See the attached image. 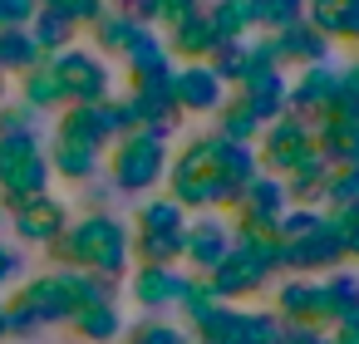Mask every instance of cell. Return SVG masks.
I'll return each mask as SVG.
<instances>
[{"mask_svg": "<svg viewBox=\"0 0 359 344\" xmlns=\"http://www.w3.org/2000/svg\"><path fill=\"white\" fill-rule=\"evenodd\" d=\"M330 118H344V123H359V79L339 74V89H334V109Z\"/></svg>", "mask_w": 359, "mask_h": 344, "instance_id": "e575fe53", "label": "cell"}, {"mask_svg": "<svg viewBox=\"0 0 359 344\" xmlns=\"http://www.w3.org/2000/svg\"><path fill=\"white\" fill-rule=\"evenodd\" d=\"M40 0H0V30H30Z\"/></svg>", "mask_w": 359, "mask_h": 344, "instance_id": "d590c367", "label": "cell"}, {"mask_svg": "<svg viewBox=\"0 0 359 344\" xmlns=\"http://www.w3.org/2000/svg\"><path fill=\"white\" fill-rule=\"evenodd\" d=\"M114 295V280L104 275H84V270H55V275H40V280H25L11 305L0 310V319H6V329L25 334V329H40V324H55V319H74V310L84 300H104Z\"/></svg>", "mask_w": 359, "mask_h": 344, "instance_id": "7a4b0ae2", "label": "cell"}, {"mask_svg": "<svg viewBox=\"0 0 359 344\" xmlns=\"http://www.w3.org/2000/svg\"><path fill=\"white\" fill-rule=\"evenodd\" d=\"M45 60V50L30 40V30H0V74H30Z\"/></svg>", "mask_w": 359, "mask_h": 344, "instance_id": "4316f807", "label": "cell"}, {"mask_svg": "<svg viewBox=\"0 0 359 344\" xmlns=\"http://www.w3.org/2000/svg\"><path fill=\"white\" fill-rule=\"evenodd\" d=\"M344 74H349V79H359V60H354V64H349V69H344Z\"/></svg>", "mask_w": 359, "mask_h": 344, "instance_id": "ee69618b", "label": "cell"}, {"mask_svg": "<svg viewBox=\"0 0 359 344\" xmlns=\"http://www.w3.org/2000/svg\"><path fill=\"white\" fill-rule=\"evenodd\" d=\"M202 344H212V339H202Z\"/></svg>", "mask_w": 359, "mask_h": 344, "instance_id": "c3c4849f", "label": "cell"}, {"mask_svg": "<svg viewBox=\"0 0 359 344\" xmlns=\"http://www.w3.org/2000/svg\"><path fill=\"white\" fill-rule=\"evenodd\" d=\"M172 99H177L182 118L187 113H217L226 104V84L212 74L207 60L202 64H182V69H172Z\"/></svg>", "mask_w": 359, "mask_h": 344, "instance_id": "5bb4252c", "label": "cell"}, {"mask_svg": "<svg viewBox=\"0 0 359 344\" xmlns=\"http://www.w3.org/2000/svg\"><path fill=\"white\" fill-rule=\"evenodd\" d=\"M50 153L40 143V133H11L0 138V192H6V207H20L30 197L50 192Z\"/></svg>", "mask_w": 359, "mask_h": 344, "instance_id": "277c9868", "label": "cell"}, {"mask_svg": "<svg viewBox=\"0 0 359 344\" xmlns=\"http://www.w3.org/2000/svg\"><path fill=\"white\" fill-rule=\"evenodd\" d=\"M182 285H187V275H182L177 266H138V270L128 275V295H133L143 310H168V305H177V300H182Z\"/></svg>", "mask_w": 359, "mask_h": 344, "instance_id": "ac0fdd59", "label": "cell"}, {"mask_svg": "<svg viewBox=\"0 0 359 344\" xmlns=\"http://www.w3.org/2000/svg\"><path fill=\"white\" fill-rule=\"evenodd\" d=\"M74 329H79V339H94V344H104V339H114L123 324H118V305H114V295H104V300H84L79 310H74V319H69Z\"/></svg>", "mask_w": 359, "mask_h": 344, "instance_id": "d4e9b609", "label": "cell"}, {"mask_svg": "<svg viewBox=\"0 0 359 344\" xmlns=\"http://www.w3.org/2000/svg\"><path fill=\"white\" fill-rule=\"evenodd\" d=\"M256 143H261V148H256L261 172H276V177L295 172L300 163H310V158L320 153V148H315V128H310V123H300L295 113H280L276 123H266Z\"/></svg>", "mask_w": 359, "mask_h": 344, "instance_id": "ba28073f", "label": "cell"}, {"mask_svg": "<svg viewBox=\"0 0 359 344\" xmlns=\"http://www.w3.org/2000/svg\"><path fill=\"white\" fill-rule=\"evenodd\" d=\"M0 221H6V207H0Z\"/></svg>", "mask_w": 359, "mask_h": 344, "instance_id": "bcb514c9", "label": "cell"}, {"mask_svg": "<svg viewBox=\"0 0 359 344\" xmlns=\"http://www.w3.org/2000/svg\"><path fill=\"white\" fill-rule=\"evenodd\" d=\"M25 104L40 113H65L69 109V99H65V84H60V74H55V64H50V55L25 74Z\"/></svg>", "mask_w": 359, "mask_h": 344, "instance_id": "603a6c76", "label": "cell"}, {"mask_svg": "<svg viewBox=\"0 0 359 344\" xmlns=\"http://www.w3.org/2000/svg\"><path fill=\"white\" fill-rule=\"evenodd\" d=\"M0 334H6V319H0Z\"/></svg>", "mask_w": 359, "mask_h": 344, "instance_id": "7dc6e473", "label": "cell"}, {"mask_svg": "<svg viewBox=\"0 0 359 344\" xmlns=\"http://www.w3.org/2000/svg\"><path fill=\"white\" fill-rule=\"evenodd\" d=\"M50 64H55V74H60V84H65V99L69 104H99V99H114V74H109V64H104V55H94V50H60V55H50Z\"/></svg>", "mask_w": 359, "mask_h": 344, "instance_id": "9c48e42d", "label": "cell"}, {"mask_svg": "<svg viewBox=\"0 0 359 344\" xmlns=\"http://www.w3.org/2000/svg\"><path fill=\"white\" fill-rule=\"evenodd\" d=\"M280 344H334V334L330 329H310V324H285Z\"/></svg>", "mask_w": 359, "mask_h": 344, "instance_id": "60d3db41", "label": "cell"}, {"mask_svg": "<svg viewBox=\"0 0 359 344\" xmlns=\"http://www.w3.org/2000/svg\"><path fill=\"white\" fill-rule=\"evenodd\" d=\"M276 315H280L285 324L330 329V324H334V310H330L325 280H315V275H290V280H280V290H276Z\"/></svg>", "mask_w": 359, "mask_h": 344, "instance_id": "7c38bea8", "label": "cell"}, {"mask_svg": "<svg viewBox=\"0 0 359 344\" xmlns=\"http://www.w3.org/2000/svg\"><path fill=\"white\" fill-rule=\"evenodd\" d=\"M217 113H222V123H217V133H222V138H231V143H251V148H256V138H261V128H266V123H261V118L236 99V94H231Z\"/></svg>", "mask_w": 359, "mask_h": 344, "instance_id": "f546056e", "label": "cell"}, {"mask_svg": "<svg viewBox=\"0 0 359 344\" xmlns=\"http://www.w3.org/2000/svg\"><path fill=\"white\" fill-rule=\"evenodd\" d=\"M231 251V226L217 216V212H202V216H187V241H182V261L202 275H212Z\"/></svg>", "mask_w": 359, "mask_h": 344, "instance_id": "4fadbf2b", "label": "cell"}, {"mask_svg": "<svg viewBox=\"0 0 359 344\" xmlns=\"http://www.w3.org/2000/svg\"><path fill=\"white\" fill-rule=\"evenodd\" d=\"M236 99L261 118V123H276L285 113V99H290V74L285 69H256L236 84Z\"/></svg>", "mask_w": 359, "mask_h": 344, "instance_id": "2e32d148", "label": "cell"}, {"mask_svg": "<svg viewBox=\"0 0 359 344\" xmlns=\"http://www.w3.org/2000/svg\"><path fill=\"white\" fill-rule=\"evenodd\" d=\"M330 334H334V344H359V310H349V315H339Z\"/></svg>", "mask_w": 359, "mask_h": 344, "instance_id": "b9f144b4", "label": "cell"}, {"mask_svg": "<svg viewBox=\"0 0 359 344\" xmlns=\"http://www.w3.org/2000/svg\"><path fill=\"white\" fill-rule=\"evenodd\" d=\"M50 167L69 182H89L99 167H104V148L69 133V128H55V143H50Z\"/></svg>", "mask_w": 359, "mask_h": 344, "instance_id": "e0dca14e", "label": "cell"}, {"mask_svg": "<svg viewBox=\"0 0 359 344\" xmlns=\"http://www.w3.org/2000/svg\"><path fill=\"white\" fill-rule=\"evenodd\" d=\"M15 275H20V251L0 241V290H6V285H11Z\"/></svg>", "mask_w": 359, "mask_h": 344, "instance_id": "7bdbcfd3", "label": "cell"}, {"mask_svg": "<svg viewBox=\"0 0 359 344\" xmlns=\"http://www.w3.org/2000/svg\"><path fill=\"white\" fill-rule=\"evenodd\" d=\"M168 30H172V50H177L187 64H202V60L217 50V35H212V20H207V11H197V15H187V20L168 25Z\"/></svg>", "mask_w": 359, "mask_h": 344, "instance_id": "7402d4cb", "label": "cell"}, {"mask_svg": "<svg viewBox=\"0 0 359 344\" xmlns=\"http://www.w3.org/2000/svg\"><path fill=\"white\" fill-rule=\"evenodd\" d=\"M207 20H212L217 45H226V40H251V30H256L246 0H212V6H207Z\"/></svg>", "mask_w": 359, "mask_h": 344, "instance_id": "484cf974", "label": "cell"}, {"mask_svg": "<svg viewBox=\"0 0 359 344\" xmlns=\"http://www.w3.org/2000/svg\"><path fill=\"white\" fill-rule=\"evenodd\" d=\"M246 6H251V20L261 35H280L295 20H305V0H246Z\"/></svg>", "mask_w": 359, "mask_h": 344, "instance_id": "f1b7e54d", "label": "cell"}, {"mask_svg": "<svg viewBox=\"0 0 359 344\" xmlns=\"http://www.w3.org/2000/svg\"><path fill=\"white\" fill-rule=\"evenodd\" d=\"M320 280H325V295H330L334 319H339V315H349V310H359V270L334 266V270H325ZM330 329H334V324H330Z\"/></svg>", "mask_w": 359, "mask_h": 344, "instance_id": "4dcf8cb0", "label": "cell"}, {"mask_svg": "<svg viewBox=\"0 0 359 344\" xmlns=\"http://www.w3.org/2000/svg\"><path fill=\"white\" fill-rule=\"evenodd\" d=\"M128 344H192V339H187V329H177V324H168V319H148V324L133 329Z\"/></svg>", "mask_w": 359, "mask_h": 344, "instance_id": "836d02e7", "label": "cell"}, {"mask_svg": "<svg viewBox=\"0 0 359 344\" xmlns=\"http://www.w3.org/2000/svg\"><path fill=\"white\" fill-rule=\"evenodd\" d=\"M330 216H334V226H339V236H344L349 261H359V202H354V207H339V212H330Z\"/></svg>", "mask_w": 359, "mask_h": 344, "instance_id": "8d00e7d4", "label": "cell"}, {"mask_svg": "<svg viewBox=\"0 0 359 344\" xmlns=\"http://www.w3.org/2000/svg\"><path fill=\"white\" fill-rule=\"evenodd\" d=\"M344 261H349V251H344V236H339V226H334L330 212L305 236L280 241V270L285 275H325V270H334Z\"/></svg>", "mask_w": 359, "mask_h": 344, "instance_id": "52a82bcc", "label": "cell"}, {"mask_svg": "<svg viewBox=\"0 0 359 344\" xmlns=\"http://www.w3.org/2000/svg\"><path fill=\"white\" fill-rule=\"evenodd\" d=\"M11 226H15L20 241H50L55 246L65 236V226H69V207L45 192V197H30L20 207H11Z\"/></svg>", "mask_w": 359, "mask_h": 344, "instance_id": "9a60e30c", "label": "cell"}, {"mask_svg": "<svg viewBox=\"0 0 359 344\" xmlns=\"http://www.w3.org/2000/svg\"><path fill=\"white\" fill-rule=\"evenodd\" d=\"M305 20L325 40L354 45V35H359V0H305Z\"/></svg>", "mask_w": 359, "mask_h": 344, "instance_id": "ffe728a7", "label": "cell"}, {"mask_svg": "<svg viewBox=\"0 0 359 344\" xmlns=\"http://www.w3.org/2000/svg\"><path fill=\"white\" fill-rule=\"evenodd\" d=\"M290 207H295V202H290L285 182H280L276 172H261V177H251V182L241 187V197H236L231 212H236V226L276 236V226H280V216H285Z\"/></svg>", "mask_w": 359, "mask_h": 344, "instance_id": "30bf717a", "label": "cell"}, {"mask_svg": "<svg viewBox=\"0 0 359 344\" xmlns=\"http://www.w3.org/2000/svg\"><path fill=\"white\" fill-rule=\"evenodd\" d=\"M94 30V45L99 50H109V55H128L153 25H143V20H133V15H118V11H109L99 25H89Z\"/></svg>", "mask_w": 359, "mask_h": 344, "instance_id": "cb8c5ba5", "label": "cell"}, {"mask_svg": "<svg viewBox=\"0 0 359 344\" xmlns=\"http://www.w3.org/2000/svg\"><path fill=\"white\" fill-rule=\"evenodd\" d=\"M109 11H118V15H133V20L153 25V20H158V0H109Z\"/></svg>", "mask_w": 359, "mask_h": 344, "instance_id": "f35d334b", "label": "cell"}, {"mask_svg": "<svg viewBox=\"0 0 359 344\" xmlns=\"http://www.w3.org/2000/svg\"><path fill=\"white\" fill-rule=\"evenodd\" d=\"M359 202V167H330L325 187H320V212H339Z\"/></svg>", "mask_w": 359, "mask_h": 344, "instance_id": "1f68e13d", "label": "cell"}, {"mask_svg": "<svg viewBox=\"0 0 359 344\" xmlns=\"http://www.w3.org/2000/svg\"><path fill=\"white\" fill-rule=\"evenodd\" d=\"M55 256H60L69 270L118 280V275L128 270L133 236H128V226L114 221L109 212H89L84 221H69V226H65V236L55 241Z\"/></svg>", "mask_w": 359, "mask_h": 344, "instance_id": "3957f363", "label": "cell"}, {"mask_svg": "<svg viewBox=\"0 0 359 344\" xmlns=\"http://www.w3.org/2000/svg\"><path fill=\"white\" fill-rule=\"evenodd\" d=\"M45 11H60L65 20H74V25H99L104 15H109V0H40Z\"/></svg>", "mask_w": 359, "mask_h": 344, "instance_id": "d6a6232c", "label": "cell"}, {"mask_svg": "<svg viewBox=\"0 0 359 344\" xmlns=\"http://www.w3.org/2000/svg\"><path fill=\"white\" fill-rule=\"evenodd\" d=\"M339 74L344 69H334L330 60L325 64H305L295 79H290V99H285V113H295L300 123H320V118H330V109H334V89H339Z\"/></svg>", "mask_w": 359, "mask_h": 344, "instance_id": "8fae6325", "label": "cell"}, {"mask_svg": "<svg viewBox=\"0 0 359 344\" xmlns=\"http://www.w3.org/2000/svg\"><path fill=\"white\" fill-rule=\"evenodd\" d=\"M354 45H359V35H354Z\"/></svg>", "mask_w": 359, "mask_h": 344, "instance_id": "681fc988", "label": "cell"}, {"mask_svg": "<svg viewBox=\"0 0 359 344\" xmlns=\"http://www.w3.org/2000/svg\"><path fill=\"white\" fill-rule=\"evenodd\" d=\"M276 40V55H280V69H305V64H325L330 60V50H334V40H325L310 20H295L290 30H280V35H271Z\"/></svg>", "mask_w": 359, "mask_h": 344, "instance_id": "d6986e66", "label": "cell"}, {"mask_svg": "<svg viewBox=\"0 0 359 344\" xmlns=\"http://www.w3.org/2000/svg\"><path fill=\"white\" fill-rule=\"evenodd\" d=\"M74 35H79V25L74 20H65L60 11H35V20H30V40L45 50V55H60V50H69L74 45Z\"/></svg>", "mask_w": 359, "mask_h": 344, "instance_id": "83f0119b", "label": "cell"}, {"mask_svg": "<svg viewBox=\"0 0 359 344\" xmlns=\"http://www.w3.org/2000/svg\"><path fill=\"white\" fill-rule=\"evenodd\" d=\"M0 99H6V74H0Z\"/></svg>", "mask_w": 359, "mask_h": 344, "instance_id": "f6af8a7d", "label": "cell"}, {"mask_svg": "<svg viewBox=\"0 0 359 344\" xmlns=\"http://www.w3.org/2000/svg\"><path fill=\"white\" fill-rule=\"evenodd\" d=\"M251 177H261L256 148L207 133V138H192L168 163V187H172L168 197L182 212H217V207H236V197Z\"/></svg>", "mask_w": 359, "mask_h": 344, "instance_id": "6da1fadb", "label": "cell"}, {"mask_svg": "<svg viewBox=\"0 0 359 344\" xmlns=\"http://www.w3.org/2000/svg\"><path fill=\"white\" fill-rule=\"evenodd\" d=\"M182 241H187V212L172 197H153V202L138 207L133 256L143 266H177L182 261Z\"/></svg>", "mask_w": 359, "mask_h": 344, "instance_id": "5b68a950", "label": "cell"}, {"mask_svg": "<svg viewBox=\"0 0 359 344\" xmlns=\"http://www.w3.org/2000/svg\"><path fill=\"white\" fill-rule=\"evenodd\" d=\"M168 163H172L168 133H158V128H133V133H123V138L114 143V158H109L114 182H118L123 192H148V187H158V182L168 177Z\"/></svg>", "mask_w": 359, "mask_h": 344, "instance_id": "8992f818", "label": "cell"}, {"mask_svg": "<svg viewBox=\"0 0 359 344\" xmlns=\"http://www.w3.org/2000/svg\"><path fill=\"white\" fill-rule=\"evenodd\" d=\"M11 133H35V109L20 104V109H0V138Z\"/></svg>", "mask_w": 359, "mask_h": 344, "instance_id": "74e56055", "label": "cell"}, {"mask_svg": "<svg viewBox=\"0 0 359 344\" xmlns=\"http://www.w3.org/2000/svg\"><path fill=\"white\" fill-rule=\"evenodd\" d=\"M197 11H202V0H158V20H168V25H177Z\"/></svg>", "mask_w": 359, "mask_h": 344, "instance_id": "ab89813d", "label": "cell"}, {"mask_svg": "<svg viewBox=\"0 0 359 344\" xmlns=\"http://www.w3.org/2000/svg\"><path fill=\"white\" fill-rule=\"evenodd\" d=\"M315 148L330 167H359V123L344 118H320L315 123Z\"/></svg>", "mask_w": 359, "mask_h": 344, "instance_id": "44dd1931", "label": "cell"}]
</instances>
